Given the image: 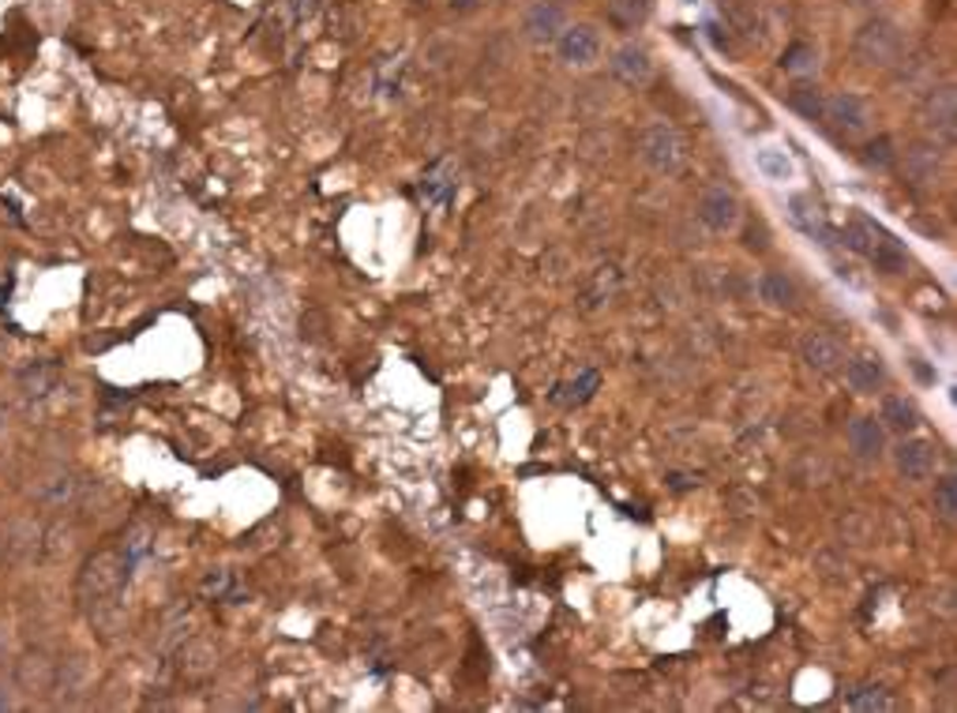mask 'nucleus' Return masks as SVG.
<instances>
[{
	"instance_id": "1",
	"label": "nucleus",
	"mask_w": 957,
	"mask_h": 713,
	"mask_svg": "<svg viewBox=\"0 0 957 713\" xmlns=\"http://www.w3.org/2000/svg\"><path fill=\"white\" fill-rule=\"evenodd\" d=\"M841 241H845L853 252L864 255V260L872 263L875 271H883V275H901V271H906V263H909L906 244H901L893 233H886L879 222L864 218V215H856L853 222L841 230Z\"/></svg>"
},
{
	"instance_id": "2",
	"label": "nucleus",
	"mask_w": 957,
	"mask_h": 713,
	"mask_svg": "<svg viewBox=\"0 0 957 713\" xmlns=\"http://www.w3.org/2000/svg\"><path fill=\"white\" fill-rule=\"evenodd\" d=\"M853 57L872 72H886L906 57V31L893 20H867L853 38Z\"/></svg>"
},
{
	"instance_id": "3",
	"label": "nucleus",
	"mask_w": 957,
	"mask_h": 713,
	"mask_svg": "<svg viewBox=\"0 0 957 713\" xmlns=\"http://www.w3.org/2000/svg\"><path fill=\"white\" fill-rule=\"evenodd\" d=\"M638 158H643L646 170L669 177L683 165V136L665 120H654V125L638 131Z\"/></svg>"
},
{
	"instance_id": "4",
	"label": "nucleus",
	"mask_w": 957,
	"mask_h": 713,
	"mask_svg": "<svg viewBox=\"0 0 957 713\" xmlns=\"http://www.w3.org/2000/svg\"><path fill=\"white\" fill-rule=\"evenodd\" d=\"M822 125L845 139H856L872 128V105H867L860 94L853 91H833L822 94Z\"/></svg>"
},
{
	"instance_id": "5",
	"label": "nucleus",
	"mask_w": 957,
	"mask_h": 713,
	"mask_svg": "<svg viewBox=\"0 0 957 713\" xmlns=\"http://www.w3.org/2000/svg\"><path fill=\"white\" fill-rule=\"evenodd\" d=\"M552 46H556V57L567 68H593L604 53V38L593 23H567Z\"/></svg>"
},
{
	"instance_id": "6",
	"label": "nucleus",
	"mask_w": 957,
	"mask_h": 713,
	"mask_svg": "<svg viewBox=\"0 0 957 713\" xmlns=\"http://www.w3.org/2000/svg\"><path fill=\"white\" fill-rule=\"evenodd\" d=\"M920 125L932 136V143H943L950 147L954 143V131H957V99H954V87L943 83V87H932L927 99L920 102Z\"/></svg>"
},
{
	"instance_id": "7",
	"label": "nucleus",
	"mask_w": 957,
	"mask_h": 713,
	"mask_svg": "<svg viewBox=\"0 0 957 713\" xmlns=\"http://www.w3.org/2000/svg\"><path fill=\"white\" fill-rule=\"evenodd\" d=\"M695 215L710 233L728 237L736 226H740V199H736V192L725 188V184H710V188L699 196Z\"/></svg>"
},
{
	"instance_id": "8",
	"label": "nucleus",
	"mask_w": 957,
	"mask_h": 713,
	"mask_svg": "<svg viewBox=\"0 0 957 713\" xmlns=\"http://www.w3.org/2000/svg\"><path fill=\"white\" fill-rule=\"evenodd\" d=\"M935 462L938 451L927 436H901V444L893 447V465L906 481H932Z\"/></svg>"
},
{
	"instance_id": "9",
	"label": "nucleus",
	"mask_w": 957,
	"mask_h": 713,
	"mask_svg": "<svg viewBox=\"0 0 957 713\" xmlns=\"http://www.w3.org/2000/svg\"><path fill=\"white\" fill-rule=\"evenodd\" d=\"M609 72L623 87H646L649 76H654V57L638 42H623L609 53Z\"/></svg>"
},
{
	"instance_id": "10",
	"label": "nucleus",
	"mask_w": 957,
	"mask_h": 713,
	"mask_svg": "<svg viewBox=\"0 0 957 713\" xmlns=\"http://www.w3.org/2000/svg\"><path fill=\"white\" fill-rule=\"evenodd\" d=\"M564 26H567V12L556 0H538V4H530L522 15V34L533 46H552Z\"/></svg>"
},
{
	"instance_id": "11",
	"label": "nucleus",
	"mask_w": 957,
	"mask_h": 713,
	"mask_svg": "<svg viewBox=\"0 0 957 713\" xmlns=\"http://www.w3.org/2000/svg\"><path fill=\"white\" fill-rule=\"evenodd\" d=\"M800 360L807 368H815V372H838L841 365H845V346H841L833 334L827 331H807L800 338Z\"/></svg>"
},
{
	"instance_id": "12",
	"label": "nucleus",
	"mask_w": 957,
	"mask_h": 713,
	"mask_svg": "<svg viewBox=\"0 0 957 713\" xmlns=\"http://www.w3.org/2000/svg\"><path fill=\"white\" fill-rule=\"evenodd\" d=\"M845 439L860 462H879L886 455V439H890V433L883 428L879 417H853L845 428Z\"/></svg>"
},
{
	"instance_id": "13",
	"label": "nucleus",
	"mask_w": 957,
	"mask_h": 713,
	"mask_svg": "<svg viewBox=\"0 0 957 713\" xmlns=\"http://www.w3.org/2000/svg\"><path fill=\"white\" fill-rule=\"evenodd\" d=\"M841 368H845L849 391H856V394H879L883 387H886V380H890V372H886L883 357H872V354L853 357L849 365H841Z\"/></svg>"
},
{
	"instance_id": "14",
	"label": "nucleus",
	"mask_w": 957,
	"mask_h": 713,
	"mask_svg": "<svg viewBox=\"0 0 957 713\" xmlns=\"http://www.w3.org/2000/svg\"><path fill=\"white\" fill-rule=\"evenodd\" d=\"M120 567H125V563H120L117 552H102V556H94L83 571V589H94V597L113 594V589L120 586V578H125L120 575Z\"/></svg>"
},
{
	"instance_id": "15",
	"label": "nucleus",
	"mask_w": 957,
	"mask_h": 713,
	"mask_svg": "<svg viewBox=\"0 0 957 713\" xmlns=\"http://www.w3.org/2000/svg\"><path fill=\"white\" fill-rule=\"evenodd\" d=\"M879 421H883L886 433L909 436L912 428L920 425V410L912 406L906 394H883V402H879Z\"/></svg>"
},
{
	"instance_id": "16",
	"label": "nucleus",
	"mask_w": 957,
	"mask_h": 713,
	"mask_svg": "<svg viewBox=\"0 0 957 713\" xmlns=\"http://www.w3.org/2000/svg\"><path fill=\"white\" fill-rule=\"evenodd\" d=\"M781 72L793 79H811L819 72V49L811 42H793L785 53H781Z\"/></svg>"
},
{
	"instance_id": "17",
	"label": "nucleus",
	"mask_w": 957,
	"mask_h": 713,
	"mask_svg": "<svg viewBox=\"0 0 957 713\" xmlns=\"http://www.w3.org/2000/svg\"><path fill=\"white\" fill-rule=\"evenodd\" d=\"M759 301H766L770 308H793L796 304V281L781 271H766L759 278Z\"/></svg>"
},
{
	"instance_id": "18",
	"label": "nucleus",
	"mask_w": 957,
	"mask_h": 713,
	"mask_svg": "<svg viewBox=\"0 0 957 713\" xmlns=\"http://www.w3.org/2000/svg\"><path fill=\"white\" fill-rule=\"evenodd\" d=\"M754 170H759L766 181H774V184H785V181L796 177L793 158L781 151V147H762V151L754 154Z\"/></svg>"
},
{
	"instance_id": "19",
	"label": "nucleus",
	"mask_w": 957,
	"mask_h": 713,
	"mask_svg": "<svg viewBox=\"0 0 957 713\" xmlns=\"http://www.w3.org/2000/svg\"><path fill=\"white\" fill-rule=\"evenodd\" d=\"M597 387H601V376H597L593 368H586V372L578 376V380L560 383L556 391H552V399H556L560 406H583V402H590V399H593Z\"/></svg>"
},
{
	"instance_id": "20",
	"label": "nucleus",
	"mask_w": 957,
	"mask_h": 713,
	"mask_svg": "<svg viewBox=\"0 0 957 713\" xmlns=\"http://www.w3.org/2000/svg\"><path fill=\"white\" fill-rule=\"evenodd\" d=\"M609 20L620 31H638L649 20V0H612L609 4Z\"/></svg>"
},
{
	"instance_id": "21",
	"label": "nucleus",
	"mask_w": 957,
	"mask_h": 713,
	"mask_svg": "<svg viewBox=\"0 0 957 713\" xmlns=\"http://www.w3.org/2000/svg\"><path fill=\"white\" fill-rule=\"evenodd\" d=\"M849 710H860V713H886L893 710V699L890 691L879 688V683H864V688H856L853 694H849Z\"/></svg>"
},
{
	"instance_id": "22",
	"label": "nucleus",
	"mask_w": 957,
	"mask_h": 713,
	"mask_svg": "<svg viewBox=\"0 0 957 713\" xmlns=\"http://www.w3.org/2000/svg\"><path fill=\"white\" fill-rule=\"evenodd\" d=\"M938 143L935 147H912V151L906 154V170H909V177L916 181V184H924V181H935V173H938Z\"/></svg>"
},
{
	"instance_id": "23",
	"label": "nucleus",
	"mask_w": 957,
	"mask_h": 713,
	"mask_svg": "<svg viewBox=\"0 0 957 713\" xmlns=\"http://www.w3.org/2000/svg\"><path fill=\"white\" fill-rule=\"evenodd\" d=\"M932 504H935V515L943 518V522H954V518H957V481L950 478V473L935 481Z\"/></svg>"
},
{
	"instance_id": "24",
	"label": "nucleus",
	"mask_w": 957,
	"mask_h": 713,
	"mask_svg": "<svg viewBox=\"0 0 957 713\" xmlns=\"http://www.w3.org/2000/svg\"><path fill=\"white\" fill-rule=\"evenodd\" d=\"M864 165H872V170H890V165H898L893 139L890 136H875L872 143L864 147Z\"/></svg>"
},
{
	"instance_id": "25",
	"label": "nucleus",
	"mask_w": 957,
	"mask_h": 713,
	"mask_svg": "<svg viewBox=\"0 0 957 713\" xmlns=\"http://www.w3.org/2000/svg\"><path fill=\"white\" fill-rule=\"evenodd\" d=\"M788 218H793V222L800 226L804 233H811V237H822V233H827V226H822V218L815 215L811 204H807L804 196H793V204H788Z\"/></svg>"
},
{
	"instance_id": "26",
	"label": "nucleus",
	"mask_w": 957,
	"mask_h": 713,
	"mask_svg": "<svg viewBox=\"0 0 957 713\" xmlns=\"http://www.w3.org/2000/svg\"><path fill=\"white\" fill-rule=\"evenodd\" d=\"M788 105H793L800 117L819 120L822 117V91H819V87H800V91L788 94Z\"/></svg>"
},
{
	"instance_id": "27",
	"label": "nucleus",
	"mask_w": 957,
	"mask_h": 713,
	"mask_svg": "<svg viewBox=\"0 0 957 713\" xmlns=\"http://www.w3.org/2000/svg\"><path fill=\"white\" fill-rule=\"evenodd\" d=\"M0 710H8V699H4V694H0Z\"/></svg>"
}]
</instances>
